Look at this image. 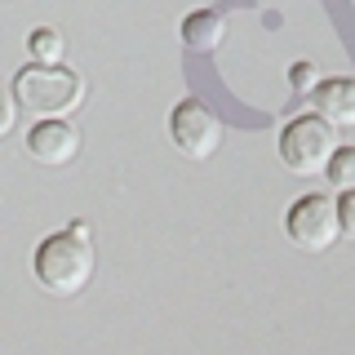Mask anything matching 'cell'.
Returning <instances> with one entry per match:
<instances>
[{
  "label": "cell",
  "instance_id": "1",
  "mask_svg": "<svg viewBox=\"0 0 355 355\" xmlns=\"http://www.w3.org/2000/svg\"><path fill=\"white\" fill-rule=\"evenodd\" d=\"M14 103L40 120H67L85 103V76L62 62H53V67L27 62L14 76Z\"/></svg>",
  "mask_w": 355,
  "mask_h": 355
},
{
  "label": "cell",
  "instance_id": "2",
  "mask_svg": "<svg viewBox=\"0 0 355 355\" xmlns=\"http://www.w3.org/2000/svg\"><path fill=\"white\" fill-rule=\"evenodd\" d=\"M36 280L53 297H76L94 280V240L76 231H53L36 244Z\"/></svg>",
  "mask_w": 355,
  "mask_h": 355
},
{
  "label": "cell",
  "instance_id": "3",
  "mask_svg": "<svg viewBox=\"0 0 355 355\" xmlns=\"http://www.w3.org/2000/svg\"><path fill=\"white\" fill-rule=\"evenodd\" d=\"M338 151V129L320 116H297L280 133V160L302 178H320Z\"/></svg>",
  "mask_w": 355,
  "mask_h": 355
},
{
  "label": "cell",
  "instance_id": "4",
  "mask_svg": "<svg viewBox=\"0 0 355 355\" xmlns=\"http://www.w3.org/2000/svg\"><path fill=\"white\" fill-rule=\"evenodd\" d=\"M284 231H288V240H293L297 249L324 253V249H333V244H338V236H342L338 205H333L329 196H320V191L293 200V205H288V214H284Z\"/></svg>",
  "mask_w": 355,
  "mask_h": 355
},
{
  "label": "cell",
  "instance_id": "5",
  "mask_svg": "<svg viewBox=\"0 0 355 355\" xmlns=\"http://www.w3.org/2000/svg\"><path fill=\"white\" fill-rule=\"evenodd\" d=\"M169 138L187 160H209L222 147V120L200 98H182L169 116Z\"/></svg>",
  "mask_w": 355,
  "mask_h": 355
},
{
  "label": "cell",
  "instance_id": "6",
  "mask_svg": "<svg viewBox=\"0 0 355 355\" xmlns=\"http://www.w3.org/2000/svg\"><path fill=\"white\" fill-rule=\"evenodd\" d=\"M27 155L40 160V164H49V169L71 164L76 155H80V133H76V125H67V120H40V125H31V133H27Z\"/></svg>",
  "mask_w": 355,
  "mask_h": 355
},
{
  "label": "cell",
  "instance_id": "7",
  "mask_svg": "<svg viewBox=\"0 0 355 355\" xmlns=\"http://www.w3.org/2000/svg\"><path fill=\"white\" fill-rule=\"evenodd\" d=\"M315 116L329 120L333 129H355V80L351 76H333V80H320L315 89Z\"/></svg>",
  "mask_w": 355,
  "mask_h": 355
},
{
  "label": "cell",
  "instance_id": "8",
  "mask_svg": "<svg viewBox=\"0 0 355 355\" xmlns=\"http://www.w3.org/2000/svg\"><path fill=\"white\" fill-rule=\"evenodd\" d=\"M227 40V18L218 9H196V14L182 18V44L191 53H214Z\"/></svg>",
  "mask_w": 355,
  "mask_h": 355
},
{
  "label": "cell",
  "instance_id": "9",
  "mask_svg": "<svg viewBox=\"0 0 355 355\" xmlns=\"http://www.w3.org/2000/svg\"><path fill=\"white\" fill-rule=\"evenodd\" d=\"M27 49H31V62L53 67V62H62L67 40H62V31H53V27H36V31L27 36Z\"/></svg>",
  "mask_w": 355,
  "mask_h": 355
},
{
  "label": "cell",
  "instance_id": "10",
  "mask_svg": "<svg viewBox=\"0 0 355 355\" xmlns=\"http://www.w3.org/2000/svg\"><path fill=\"white\" fill-rule=\"evenodd\" d=\"M324 178H329L333 191H342V196L355 191V147H338V151H333V160H329Z\"/></svg>",
  "mask_w": 355,
  "mask_h": 355
},
{
  "label": "cell",
  "instance_id": "11",
  "mask_svg": "<svg viewBox=\"0 0 355 355\" xmlns=\"http://www.w3.org/2000/svg\"><path fill=\"white\" fill-rule=\"evenodd\" d=\"M288 85H293V94H315L320 89V67L315 62H293L288 67Z\"/></svg>",
  "mask_w": 355,
  "mask_h": 355
},
{
  "label": "cell",
  "instance_id": "12",
  "mask_svg": "<svg viewBox=\"0 0 355 355\" xmlns=\"http://www.w3.org/2000/svg\"><path fill=\"white\" fill-rule=\"evenodd\" d=\"M14 120H18V103H14V94H9V89L0 85V138H9Z\"/></svg>",
  "mask_w": 355,
  "mask_h": 355
},
{
  "label": "cell",
  "instance_id": "13",
  "mask_svg": "<svg viewBox=\"0 0 355 355\" xmlns=\"http://www.w3.org/2000/svg\"><path fill=\"white\" fill-rule=\"evenodd\" d=\"M338 222H342V236L355 240V191H347L338 200Z\"/></svg>",
  "mask_w": 355,
  "mask_h": 355
}]
</instances>
